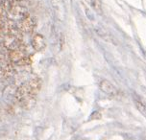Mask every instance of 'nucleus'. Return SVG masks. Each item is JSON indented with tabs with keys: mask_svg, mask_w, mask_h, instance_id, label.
I'll return each mask as SVG.
<instances>
[{
	"mask_svg": "<svg viewBox=\"0 0 146 140\" xmlns=\"http://www.w3.org/2000/svg\"><path fill=\"white\" fill-rule=\"evenodd\" d=\"M26 85H27L29 95L31 97H36L41 89V87H42V81H41L40 78L36 77V78L31 79L28 83H26Z\"/></svg>",
	"mask_w": 146,
	"mask_h": 140,
	"instance_id": "f257e3e1",
	"label": "nucleus"
},
{
	"mask_svg": "<svg viewBox=\"0 0 146 140\" xmlns=\"http://www.w3.org/2000/svg\"><path fill=\"white\" fill-rule=\"evenodd\" d=\"M36 27V21L31 15L24 17V18L20 19L18 23V28L23 33H31Z\"/></svg>",
	"mask_w": 146,
	"mask_h": 140,
	"instance_id": "f03ea898",
	"label": "nucleus"
},
{
	"mask_svg": "<svg viewBox=\"0 0 146 140\" xmlns=\"http://www.w3.org/2000/svg\"><path fill=\"white\" fill-rule=\"evenodd\" d=\"M99 87H100V89L105 94L111 96V97H116L119 93L118 89L111 82L108 81V80H102V81L99 83Z\"/></svg>",
	"mask_w": 146,
	"mask_h": 140,
	"instance_id": "7ed1b4c3",
	"label": "nucleus"
},
{
	"mask_svg": "<svg viewBox=\"0 0 146 140\" xmlns=\"http://www.w3.org/2000/svg\"><path fill=\"white\" fill-rule=\"evenodd\" d=\"M8 14L14 17V18H17V19H22L29 15L26 8L20 6V5H17V4L15 5L13 8H11V9L8 11Z\"/></svg>",
	"mask_w": 146,
	"mask_h": 140,
	"instance_id": "20e7f679",
	"label": "nucleus"
},
{
	"mask_svg": "<svg viewBox=\"0 0 146 140\" xmlns=\"http://www.w3.org/2000/svg\"><path fill=\"white\" fill-rule=\"evenodd\" d=\"M32 47L36 51H41L45 47V40H44L43 36L36 34L32 38Z\"/></svg>",
	"mask_w": 146,
	"mask_h": 140,
	"instance_id": "39448f33",
	"label": "nucleus"
},
{
	"mask_svg": "<svg viewBox=\"0 0 146 140\" xmlns=\"http://www.w3.org/2000/svg\"><path fill=\"white\" fill-rule=\"evenodd\" d=\"M96 33L98 34L99 37H101L103 38L104 40L107 41V42H110V43H115V41H114V38L113 36L110 34L108 31H107L105 28L102 27V26H98L97 28H96Z\"/></svg>",
	"mask_w": 146,
	"mask_h": 140,
	"instance_id": "423d86ee",
	"label": "nucleus"
},
{
	"mask_svg": "<svg viewBox=\"0 0 146 140\" xmlns=\"http://www.w3.org/2000/svg\"><path fill=\"white\" fill-rule=\"evenodd\" d=\"M25 56L24 52L20 49H14L9 52V59L13 63H17V61H19L23 57Z\"/></svg>",
	"mask_w": 146,
	"mask_h": 140,
	"instance_id": "0eeeda50",
	"label": "nucleus"
},
{
	"mask_svg": "<svg viewBox=\"0 0 146 140\" xmlns=\"http://www.w3.org/2000/svg\"><path fill=\"white\" fill-rule=\"evenodd\" d=\"M86 2L90 5L91 9L99 15H102L103 13V5L101 0H86Z\"/></svg>",
	"mask_w": 146,
	"mask_h": 140,
	"instance_id": "6e6552de",
	"label": "nucleus"
},
{
	"mask_svg": "<svg viewBox=\"0 0 146 140\" xmlns=\"http://www.w3.org/2000/svg\"><path fill=\"white\" fill-rule=\"evenodd\" d=\"M134 103H135V105L137 110H139L146 117V105L139 99V97H137L135 94H134Z\"/></svg>",
	"mask_w": 146,
	"mask_h": 140,
	"instance_id": "1a4fd4ad",
	"label": "nucleus"
},
{
	"mask_svg": "<svg viewBox=\"0 0 146 140\" xmlns=\"http://www.w3.org/2000/svg\"><path fill=\"white\" fill-rule=\"evenodd\" d=\"M31 63H32V61H31L30 57L24 56L19 61H17L15 64H17V65H19V66H26V65H28V64H30Z\"/></svg>",
	"mask_w": 146,
	"mask_h": 140,
	"instance_id": "9d476101",
	"label": "nucleus"
},
{
	"mask_svg": "<svg viewBox=\"0 0 146 140\" xmlns=\"http://www.w3.org/2000/svg\"><path fill=\"white\" fill-rule=\"evenodd\" d=\"M3 41V38H2V36L0 35V42H2Z\"/></svg>",
	"mask_w": 146,
	"mask_h": 140,
	"instance_id": "9b49d317",
	"label": "nucleus"
},
{
	"mask_svg": "<svg viewBox=\"0 0 146 140\" xmlns=\"http://www.w3.org/2000/svg\"><path fill=\"white\" fill-rule=\"evenodd\" d=\"M17 1H24V0H17Z\"/></svg>",
	"mask_w": 146,
	"mask_h": 140,
	"instance_id": "f8f14e48",
	"label": "nucleus"
},
{
	"mask_svg": "<svg viewBox=\"0 0 146 140\" xmlns=\"http://www.w3.org/2000/svg\"><path fill=\"white\" fill-rule=\"evenodd\" d=\"M145 58H146V54H145Z\"/></svg>",
	"mask_w": 146,
	"mask_h": 140,
	"instance_id": "ddd939ff",
	"label": "nucleus"
}]
</instances>
